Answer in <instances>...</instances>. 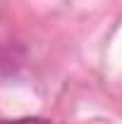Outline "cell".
Segmentation results:
<instances>
[{
  "instance_id": "obj_1",
  "label": "cell",
  "mask_w": 122,
  "mask_h": 124,
  "mask_svg": "<svg viewBox=\"0 0 122 124\" xmlns=\"http://www.w3.org/2000/svg\"><path fill=\"white\" fill-rule=\"evenodd\" d=\"M0 124H48L43 117H19V119H0Z\"/></svg>"
}]
</instances>
